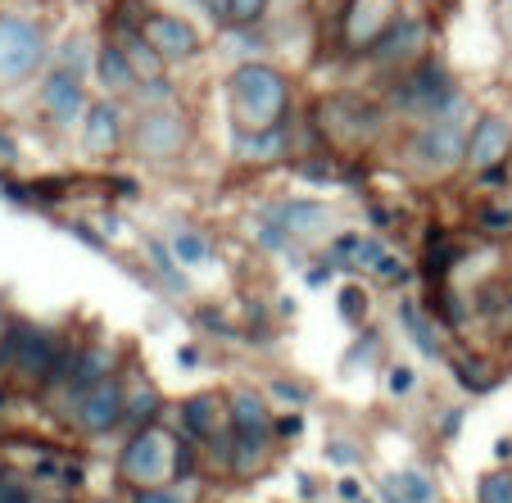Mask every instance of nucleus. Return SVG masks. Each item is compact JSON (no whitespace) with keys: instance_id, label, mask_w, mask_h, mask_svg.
Segmentation results:
<instances>
[{"instance_id":"55","label":"nucleus","mask_w":512,"mask_h":503,"mask_svg":"<svg viewBox=\"0 0 512 503\" xmlns=\"http://www.w3.org/2000/svg\"><path fill=\"white\" fill-rule=\"evenodd\" d=\"M177 363H182V368H195V363H200V349L182 345V349H177Z\"/></svg>"},{"instance_id":"3","label":"nucleus","mask_w":512,"mask_h":503,"mask_svg":"<svg viewBox=\"0 0 512 503\" xmlns=\"http://www.w3.org/2000/svg\"><path fill=\"white\" fill-rule=\"evenodd\" d=\"M223 87L232 132H263V127H281L295 118V78L272 59L232 64Z\"/></svg>"},{"instance_id":"14","label":"nucleus","mask_w":512,"mask_h":503,"mask_svg":"<svg viewBox=\"0 0 512 503\" xmlns=\"http://www.w3.org/2000/svg\"><path fill=\"white\" fill-rule=\"evenodd\" d=\"M512 164V114L503 109H476L467 127V173H490Z\"/></svg>"},{"instance_id":"29","label":"nucleus","mask_w":512,"mask_h":503,"mask_svg":"<svg viewBox=\"0 0 512 503\" xmlns=\"http://www.w3.org/2000/svg\"><path fill=\"white\" fill-rule=\"evenodd\" d=\"M168 245H173V254L182 259V268H209L213 259H218V241H213L204 227L195 223H177L173 232H168Z\"/></svg>"},{"instance_id":"20","label":"nucleus","mask_w":512,"mask_h":503,"mask_svg":"<svg viewBox=\"0 0 512 503\" xmlns=\"http://www.w3.org/2000/svg\"><path fill=\"white\" fill-rule=\"evenodd\" d=\"M227 422H232L236 436H272V422H277V404L268 399L263 386H241L227 390Z\"/></svg>"},{"instance_id":"19","label":"nucleus","mask_w":512,"mask_h":503,"mask_svg":"<svg viewBox=\"0 0 512 503\" xmlns=\"http://www.w3.org/2000/svg\"><path fill=\"white\" fill-rule=\"evenodd\" d=\"M232 159L241 168H272L295 159V118L263 132H232Z\"/></svg>"},{"instance_id":"18","label":"nucleus","mask_w":512,"mask_h":503,"mask_svg":"<svg viewBox=\"0 0 512 503\" xmlns=\"http://www.w3.org/2000/svg\"><path fill=\"white\" fill-rule=\"evenodd\" d=\"M390 318H395L399 336H408V345L417 349L422 358H431V363H445L449 358V331L435 322V313L426 309V300H417V295H395V309H390Z\"/></svg>"},{"instance_id":"32","label":"nucleus","mask_w":512,"mask_h":503,"mask_svg":"<svg viewBox=\"0 0 512 503\" xmlns=\"http://www.w3.org/2000/svg\"><path fill=\"white\" fill-rule=\"evenodd\" d=\"M218 50L232 55L236 64H250V59H268L272 37L263 28H223L218 32Z\"/></svg>"},{"instance_id":"31","label":"nucleus","mask_w":512,"mask_h":503,"mask_svg":"<svg viewBox=\"0 0 512 503\" xmlns=\"http://www.w3.org/2000/svg\"><path fill=\"white\" fill-rule=\"evenodd\" d=\"M272 449L277 436H236L232 431V458H227V472L232 476H259L272 463Z\"/></svg>"},{"instance_id":"39","label":"nucleus","mask_w":512,"mask_h":503,"mask_svg":"<svg viewBox=\"0 0 512 503\" xmlns=\"http://www.w3.org/2000/svg\"><path fill=\"white\" fill-rule=\"evenodd\" d=\"M417 386H422V377H417L413 363H399V358H390L386 368H381V390H386V399H408Z\"/></svg>"},{"instance_id":"2","label":"nucleus","mask_w":512,"mask_h":503,"mask_svg":"<svg viewBox=\"0 0 512 503\" xmlns=\"http://www.w3.org/2000/svg\"><path fill=\"white\" fill-rule=\"evenodd\" d=\"M476 118L472 109L440 118H422V123H404L399 132V168L422 186H440L449 177L467 173V127Z\"/></svg>"},{"instance_id":"38","label":"nucleus","mask_w":512,"mask_h":503,"mask_svg":"<svg viewBox=\"0 0 512 503\" xmlns=\"http://www.w3.org/2000/svg\"><path fill=\"white\" fill-rule=\"evenodd\" d=\"M191 318H195V327L209 331V336H227V340H241V336H245L241 322H236L232 313L223 309V304H200V309H195Z\"/></svg>"},{"instance_id":"11","label":"nucleus","mask_w":512,"mask_h":503,"mask_svg":"<svg viewBox=\"0 0 512 503\" xmlns=\"http://www.w3.org/2000/svg\"><path fill=\"white\" fill-rule=\"evenodd\" d=\"M127 381H132V368H123L118 377L100 381L96 390H87V395L78 399V404H68V422H73V431L87 440H105L114 436V431H123V413H127Z\"/></svg>"},{"instance_id":"54","label":"nucleus","mask_w":512,"mask_h":503,"mask_svg":"<svg viewBox=\"0 0 512 503\" xmlns=\"http://www.w3.org/2000/svg\"><path fill=\"white\" fill-rule=\"evenodd\" d=\"M272 5H281L286 14H309L313 10V0H272Z\"/></svg>"},{"instance_id":"53","label":"nucleus","mask_w":512,"mask_h":503,"mask_svg":"<svg viewBox=\"0 0 512 503\" xmlns=\"http://www.w3.org/2000/svg\"><path fill=\"white\" fill-rule=\"evenodd\" d=\"M14 159H19V146H14L10 136L0 132V164H14Z\"/></svg>"},{"instance_id":"10","label":"nucleus","mask_w":512,"mask_h":503,"mask_svg":"<svg viewBox=\"0 0 512 503\" xmlns=\"http://www.w3.org/2000/svg\"><path fill=\"white\" fill-rule=\"evenodd\" d=\"M91 100L96 96H91L87 78H78V73H68V68H59V64H50L37 78V114L46 118L59 136L78 132L87 109H91Z\"/></svg>"},{"instance_id":"33","label":"nucleus","mask_w":512,"mask_h":503,"mask_svg":"<svg viewBox=\"0 0 512 503\" xmlns=\"http://www.w3.org/2000/svg\"><path fill=\"white\" fill-rule=\"evenodd\" d=\"M336 313L349 331H363L372 322V291L363 286V277H349L336 291Z\"/></svg>"},{"instance_id":"28","label":"nucleus","mask_w":512,"mask_h":503,"mask_svg":"<svg viewBox=\"0 0 512 503\" xmlns=\"http://www.w3.org/2000/svg\"><path fill=\"white\" fill-rule=\"evenodd\" d=\"M467 227H472L481 241H512V204L499 195H481V200L467 209Z\"/></svg>"},{"instance_id":"48","label":"nucleus","mask_w":512,"mask_h":503,"mask_svg":"<svg viewBox=\"0 0 512 503\" xmlns=\"http://www.w3.org/2000/svg\"><path fill=\"white\" fill-rule=\"evenodd\" d=\"M327 458H331V463H358V445H354V440H345V436H331L327 440Z\"/></svg>"},{"instance_id":"17","label":"nucleus","mask_w":512,"mask_h":503,"mask_svg":"<svg viewBox=\"0 0 512 503\" xmlns=\"http://www.w3.org/2000/svg\"><path fill=\"white\" fill-rule=\"evenodd\" d=\"M173 417H177V431L191 436L195 445H209V440L232 431V422H227V390H191V395L177 399Z\"/></svg>"},{"instance_id":"37","label":"nucleus","mask_w":512,"mask_h":503,"mask_svg":"<svg viewBox=\"0 0 512 503\" xmlns=\"http://www.w3.org/2000/svg\"><path fill=\"white\" fill-rule=\"evenodd\" d=\"M386 485H390V490H395L404 503H435V499H440L435 481H431L426 472H417V467H404V472H395Z\"/></svg>"},{"instance_id":"30","label":"nucleus","mask_w":512,"mask_h":503,"mask_svg":"<svg viewBox=\"0 0 512 503\" xmlns=\"http://www.w3.org/2000/svg\"><path fill=\"white\" fill-rule=\"evenodd\" d=\"M96 50H100V37H96V32L73 28V32H68V37L55 46V59H50V64H59V68H68V73H78V78L91 82V68H96Z\"/></svg>"},{"instance_id":"41","label":"nucleus","mask_w":512,"mask_h":503,"mask_svg":"<svg viewBox=\"0 0 512 503\" xmlns=\"http://www.w3.org/2000/svg\"><path fill=\"white\" fill-rule=\"evenodd\" d=\"M476 503H512V472L508 467H494L476 481Z\"/></svg>"},{"instance_id":"42","label":"nucleus","mask_w":512,"mask_h":503,"mask_svg":"<svg viewBox=\"0 0 512 503\" xmlns=\"http://www.w3.org/2000/svg\"><path fill=\"white\" fill-rule=\"evenodd\" d=\"M268 399L272 404H290V408H304V404H313V386H304V381H295V377H272L268 386Z\"/></svg>"},{"instance_id":"47","label":"nucleus","mask_w":512,"mask_h":503,"mask_svg":"<svg viewBox=\"0 0 512 503\" xmlns=\"http://www.w3.org/2000/svg\"><path fill=\"white\" fill-rule=\"evenodd\" d=\"M0 503H37V499H32V490L19 481V476L0 472Z\"/></svg>"},{"instance_id":"15","label":"nucleus","mask_w":512,"mask_h":503,"mask_svg":"<svg viewBox=\"0 0 512 503\" xmlns=\"http://www.w3.org/2000/svg\"><path fill=\"white\" fill-rule=\"evenodd\" d=\"M141 32H145V41L159 50V59H164L168 68H186L204 55V32L177 10H150Z\"/></svg>"},{"instance_id":"51","label":"nucleus","mask_w":512,"mask_h":503,"mask_svg":"<svg viewBox=\"0 0 512 503\" xmlns=\"http://www.w3.org/2000/svg\"><path fill=\"white\" fill-rule=\"evenodd\" d=\"M109 191H118V200H136L141 186H136V177H114L109 173Z\"/></svg>"},{"instance_id":"52","label":"nucleus","mask_w":512,"mask_h":503,"mask_svg":"<svg viewBox=\"0 0 512 503\" xmlns=\"http://www.w3.org/2000/svg\"><path fill=\"white\" fill-rule=\"evenodd\" d=\"M272 304H277V309H272V313H277V322H286V318H295V313H300V300H295V295H277Z\"/></svg>"},{"instance_id":"49","label":"nucleus","mask_w":512,"mask_h":503,"mask_svg":"<svg viewBox=\"0 0 512 503\" xmlns=\"http://www.w3.org/2000/svg\"><path fill=\"white\" fill-rule=\"evenodd\" d=\"M494 19H499V32L512 50V0H494Z\"/></svg>"},{"instance_id":"4","label":"nucleus","mask_w":512,"mask_h":503,"mask_svg":"<svg viewBox=\"0 0 512 503\" xmlns=\"http://www.w3.org/2000/svg\"><path fill=\"white\" fill-rule=\"evenodd\" d=\"M386 109L395 114V123H422V118H440V114H458V109H472L463 82L454 78L445 55H422L413 68H404L399 78H390L381 87Z\"/></svg>"},{"instance_id":"45","label":"nucleus","mask_w":512,"mask_h":503,"mask_svg":"<svg viewBox=\"0 0 512 503\" xmlns=\"http://www.w3.org/2000/svg\"><path fill=\"white\" fill-rule=\"evenodd\" d=\"M272 436H277V445H281V440H300L304 436V408H277Z\"/></svg>"},{"instance_id":"26","label":"nucleus","mask_w":512,"mask_h":503,"mask_svg":"<svg viewBox=\"0 0 512 503\" xmlns=\"http://www.w3.org/2000/svg\"><path fill=\"white\" fill-rule=\"evenodd\" d=\"M168 413V395L155 386L150 377H136L127 381V413H123V431H141L150 422H164Z\"/></svg>"},{"instance_id":"1","label":"nucleus","mask_w":512,"mask_h":503,"mask_svg":"<svg viewBox=\"0 0 512 503\" xmlns=\"http://www.w3.org/2000/svg\"><path fill=\"white\" fill-rule=\"evenodd\" d=\"M309 127L318 132V141L336 155H368L377 150L381 141H390L395 132V114L386 109V96H372V91H358V87H345V91H331L313 105V118Z\"/></svg>"},{"instance_id":"5","label":"nucleus","mask_w":512,"mask_h":503,"mask_svg":"<svg viewBox=\"0 0 512 503\" xmlns=\"http://www.w3.org/2000/svg\"><path fill=\"white\" fill-rule=\"evenodd\" d=\"M195 114L186 105L164 109H132V136H127V155L145 168H177L195 150Z\"/></svg>"},{"instance_id":"36","label":"nucleus","mask_w":512,"mask_h":503,"mask_svg":"<svg viewBox=\"0 0 512 503\" xmlns=\"http://www.w3.org/2000/svg\"><path fill=\"white\" fill-rule=\"evenodd\" d=\"M250 241H254V250H263V254H277V259H286L295 245H290V236L281 232V223L272 218L268 209H254V218H250Z\"/></svg>"},{"instance_id":"35","label":"nucleus","mask_w":512,"mask_h":503,"mask_svg":"<svg viewBox=\"0 0 512 503\" xmlns=\"http://www.w3.org/2000/svg\"><path fill=\"white\" fill-rule=\"evenodd\" d=\"M368 281H372V286H386V291H395V295H404L408 286H413V281H422V277H417L413 259H404V254H399L395 245H390L386 259H381L377 268L368 272Z\"/></svg>"},{"instance_id":"23","label":"nucleus","mask_w":512,"mask_h":503,"mask_svg":"<svg viewBox=\"0 0 512 503\" xmlns=\"http://www.w3.org/2000/svg\"><path fill=\"white\" fill-rule=\"evenodd\" d=\"M136 68L127 64L123 46H118L114 37H100V50H96V68H91V87L100 91V96L109 100H132L136 91Z\"/></svg>"},{"instance_id":"24","label":"nucleus","mask_w":512,"mask_h":503,"mask_svg":"<svg viewBox=\"0 0 512 503\" xmlns=\"http://www.w3.org/2000/svg\"><path fill=\"white\" fill-rule=\"evenodd\" d=\"M426 309L435 313V322H440L449 336H463V331L476 322L472 295H463L454 281H435V286H426Z\"/></svg>"},{"instance_id":"13","label":"nucleus","mask_w":512,"mask_h":503,"mask_svg":"<svg viewBox=\"0 0 512 503\" xmlns=\"http://www.w3.org/2000/svg\"><path fill=\"white\" fill-rule=\"evenodd\" d=\"M404 10L399 0H349L331 14V32H336V50L345 59H363V50L395 23V14Z\"/></svg>"},{"instance_id":"61","label":"nucleus","mask_w":512,"mask_h":503,"mask_svg":"<svg viewBox=\"0 0 512 503\" xmlns=\"http://www.w3.org/2000/svg\"><path fill=\"white\" fill-rule=\"evenodd\" d=\"M0 472H5V467H0Z\"/></svg>"},{"instance_id":"50","label":"nucleus","mask_w":512,"mask_h":503,"mask_svg":"<svg viewBox=\"0 0 512 503\" xmlns=\"http://www.w3.org/2000/svg\"><path fill=\"white\" fill-rule=\"evenodd\" d=\"M100 232L109 236V245H118V241H123V236H127V223H123V218H118V213H105V218H100Z\"/></svg>"},{"instance_id":"25","label":"nucleus","mask_w":512,"mask_h":503,"mask_svg":"<svg viewBox=\"0 0 512 503\" xmlns=\"http://www.w3.org/2000/svg\"><path fill=\"white\" fill-rule=\"evenodd\" d=\"M445 363H449V372H454L458 390H463V395H472V399H481V395H490V390H499V381H503L499 363H494V358H485L481 349H463V354H449Z\"/></svg>"},{"instance_id":"7","label":"nucleus","mask_w":512,"mask_h":503,"mask_svg":"<svg viewBox=\"0 0 512 503\" xmlns=\"http://www.w3.org/2000/svg\"><path fill=\"white\" fill-rule=\"evenodd\" d=\"M263 209L281 223V232L290 236L295 250L286 254L295 268H309V259L318 250H327V241L340 232V209L331 200H318V195H277V200H263Z\"/></svg>"},{"instance_id":"57","label":"nucleus","mask_w":512,"mask_h":503,"mask_svg":"<svg viewBox=\"0 0 512 503\" xmlns=\"http://www.w3.org/2000/svg\"><path fill=\"white\" fill-rule=\"evenodd\" d=\"M340 5H349V0H313V10L318 14H336Z\"/></svg>"},{"instance_id":"16","label":"nucleus","mask_w":512,"mask_h":503,"mask_svg":"<svg viewBox=\"0 0 512 503\" xmlns=\"http://www.w3.org/2000/svg\"><path fill=\"white\" fill-rule=\"evenodd\" d=\"M127 363H123V349L114 345V340H105V336H96V340H82V349H78V363H73V377H68V386H64V395L55 399L59 408H68V404H78L87 390H96L100 381H109V377H118Z\"/></svg>"},{"instance_id":"59","label":"nucleus","mask_w":512,"mask_h":503,"mask_svg":"<svg viewBox=\"0 0 512 503\" xmlns=\"http://www.w3.org/2000/svg\"><path fill=\"white\" fill-rule=\"evenodd\" d=\"M10 322H14V318L5 313V304H0V336H5V327H10Z\"/></svg>"},{"instance_id":"6","label":"nucleus","mask_w":512,"mask_h":503,"mask_svg":"<svg viewBox=\"0 0 512 503\" xmlns=\"http://www.w3.org/2000/svg\"><path fill=\"white\" fill-rule=\"evenodd\" d=\"M118 481H127V490L182 481V431L168 422L127 431L118 449Z\"/></svg>"},{"instance_id":"12","label":"nucleus","mask_w":512,"mask_h":503,"mask_svg":"<svg viewBox=\"0 0 512 503\" xmlns=\"http://www.w3.org/2000/svg\"><path fill=\"white\" fill-rule=\"evenodd\" d=\"M127 136H132V105L127 100H109L96 96L78 127V146L91 164H109L127 150Z\"/></svg>"},{"instance_id":"34","label":"nucleus","mask_w":512,"mask_h":503,"mask_svg":"<svg viewBox=\"0 0 512 503\" xmlns=\"http://www.w3.org/2000/svg\"><path fill=\"white\" fill-rule=\"evenodd\" d=\"M177 96H182V87H177L173 68H168V73H155V78L136 82V91H132V100H127V105H132V109H164V105H182Z\"/></svg>"},{"instance_id":"56","label":"nucleus","mask_w":512,"mask_h":503,"mask_svg":"<svg viewBox=\"0 0 512 503\" xmlns=\"http://www.w3.org/2000/svg\"><path fill=\"white\" fill-rule=\"evenodd\" d=\"M358 494H363V490H358V481H354V476H345V481H340V499H358Z\"/></svg>"},{"instance_id":"43","label":"nucleus","mask_w":512,"mask_h":503,"mask_svg":"<svg viewBox=\"0 0 512 503\" xmlns=\"http://www.w3.org/2000/svg\"><path fill=\"white\" fill-rule=\"evenodd\" d=\"M132 503H191V481L145 485V490H132Z\"/></svg>"},{"instance_id":"27","label":"nucleus","mask_w":512,"mask_h":503,"mask_svg":"<svg viewBox=\"0 0 512 503\" xmlns=\"http://www.w3.org/2000/svg\"><path fill=\"white\" fill-rule=\"evenodd\" d=\"M390 358H386V336H381L377 327H363V331H354V340H349V349H345V363H340V377H354L358 368H363V377H372V372H381Z\"/></svg>"},{"instance_id":"8","label":"nucleus","mask_w":512,"mask_h":503,"mask_svg":"<svg viewBox=\"0 0 512 503\" xmlns=\"http://www.w3.org/2000/svg\"><path fill=\"white\" fill-rule=\"evenodd\" d=\"M55 59V41H50L46 23L32 19V14H0V87H28Z\"/></svg>"},{"instance_id":"9","label":"nucleus","mask_w":512,"mask_h":503,"mask_svg":"<svg viewBox=\"0 0 512 503\" xmlns=\"http://www.w3.org/2000/svg\"><path fill=\"white\" fill-rule=\"evenodd\" d=\"M422 55H431V19L417 14V10H399L395 23H390V28L381 32L368 50H363L358 64L368 68L372 78L390 82V78H399L404 68H413Z\"/></svg>"},{"instance_id":"21","label":"nucleus","mask_w":512,"mask_h":503,"mask_svg":"<svg viewBox=\"0 0 512 503\" xmlns=\"http://www.w3.org/2000/svg\"><path fill=\"white\" fill-rule=\"evenodd\" d=\"M59 345H64V331H55V327H37V322H28V336H23V349H19V358H14V372H10V377L19 381V386L37 390V386H41V377L50 372V363H55Z\"/></svg>"},{"instance_id":"44","label":"nucleus","mask_w":512,"mask_h":503,"mask_svg":"<svg viewBox=\"0 0 512 503\" xmlns=\"http://www.w3.org/2000/svg\"><path fill=\"white\" fill-rule=\"evenodd\" d=\"M64 232L73 236V241H82L87 250H96V254H109V250H114V245H109V236L100 232V223H87V218H68Z\"/></svg>"},{"instance_id":"46","label":"nucleus","mask_w":512,"mask_h":503,"mask_svg":"<svg viewBox=\"0 0 512 503\" xmlns=\"http://www.w3.org/2000/svg\"><path fill=\"white\" fill-rule=\"evenodd\" d=\"M463 422H467V408H445V413H440V417H435V436H440V440H454L458 436V431H463Z\"/></svg>"},{"instance_id":"58","label":"nucleus","mask_w":512,"mask_h":503,"mask_svg":"<svg viewBox=\"0 0 512 503\" xmlns=\"http://www.w3.org/2000/svg\"><path fill=\"white\" fill-rule=\"evenodd\" d=\"M494 458H499V463H512V440H499V445H494Z\"/></svg>"},{"instance_id":"60","label":"nucleus","mask_w":512,"mask_h":503,"mask_svg":"<svg viewBox=\"0 0 512 503\" xmlns=\"http://www.w3.org/2000/svg\"><path fill=\"white\" fill-rule=\"evenodd\" d=\"M503 300H508V318H512V281H503Z\"/></svg>"},{"instance_id":"22","label":"nucleus","mask_w":512,"mask_h":503,"mask_svg":"<svg viewBox=\"0 0 512 503\" xmlns=\"http://www.w3.org/2000/svg\"><path fill=\"white\" fill-rule=\"evenodd\" d=\"M141 259H145V277L155 281L164 295H191V272L182 268V259L173 254V245H168V236H150L145 232L141 241Z\"/></svg>"},{"instance_id":"40","label":"nucleus","mask_w":512,"mask_h":503,"mask_svg":"<svg viewBox=\"0 0 512 503\" xmlns=\"http://www.w3.org/2000/svg\"><path fill=\"white\" fill-rule=\"evenodd\" d=\"M272 0H227V28H263Z\"/></svg>"}]
</instances>
